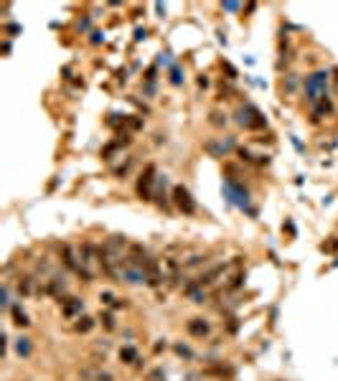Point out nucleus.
I'll use <instances>...</instances> for the list:
<instances>
[{
  "mask_svg": "<svg viewBox=\"0 0 338 381\" xmlns=\"http://www.w3.org/2000/svg\"><path fill=\"white\" fill-rule=\"evenodd\" d=\"M173 84H181V71L173 69Z\"/></svg>",
  "mask_w": 338,
  "mask_h": 381,
  "instance_id": "nucleus-18",
  "label": "nucleus"
},
{
  "mask_svg": "<svg viewBox=\"0 0 338 381\" xmlns=\"http://www.w3.org/2000/svg\"><path fill=\"white\" fill-rule=\"evenodd\" d=\"M211 122H214V125H224L227 120H221V114H219V112H214V114H211Z\"/></svg>",
  "mask_w": 338,
  "mask_h": 381,
  "instance_id": "nucleus-14",
  "label": "nucleus"
},
{
  "mask_svg": "<svg viewBox=\"0 0 338 381\" xmlns=\"http://www.w3.org/2000/svg\"><path fill=\"white\" fill-rule=\"evenodd\" d=\"M153 180H155V165H147L145 173L137 180V196L142 201H150V188H153Z\"/></svg>",
  "mask_w": 338,
  "mask_h": 381,
  "instance_id": "nucleus-4",
  "label": "nucleus"
},
{
  "mask_svg": "<svg viewBox=\"0 0 338 381\" xmlns=\"http://www.w3.org/2000/svg\"><path fill=\"white\" fill-rule=\"evenodd\" d=\"M330 109H333V107H330V102H328V99H325V97H323V99H320V102H318V107H315V114H323V112H325V114H328V112H330Z\"/></svg>",
  "mask_w": 338,
  "mask_h": 381,
  "instance_id": "nucleus-11",
  "label": "nucleus"
},
{
  "mask_svg": "<svg viewBox=\"0 0 338 381\" xmlns=\"http://www.w3.org/2000/svg\"><path fill=\"white\" fill-rule=\"evenodd\" d=\"M61 302H64L61 313H64L66 318H74L77 313H82V300H77V297H69V300H61Z\"/></svg>",
  "mask_w": 338,
  "mask_h": 381,
  "instance_id": "nucleus-6",
  "label": "nucleus"
},
{
  "mask_svg": "<svg viewBox=\"0 0 338 381\" xmlns=\"http://www.w3.org/2000/svg\"><path fill=\"white\" fill-rule=\"evenodd\" d=\"M102 320H104V328H115V323H112V315H102Z\"/></svg>",
  "mask_w": 338,
  "mask_h": 381,
  "instance_id": "nucleus-15",
  "label": "nucleus"
},
{
  "mask_svg": "<svg viewBox=\"0 0 338 381\" xmlns=\"http://www.w3.org/2000/svg\"><path fill=\"white\" fill-rule=\"evenodd\" d=\"M186 330H189L191 335H196V338H204V335L209 333V323H206L204 318H194V320H189Z\"/></svg>",
  "mask_w": 338,
  "mask_h": 381,
  "instance_id": "nucleus-5",
  "label": "nucleus"
},
{
  "mask_svg": "<svg viewBox=\"0 0 338 381\" xmlns=\"http://www.w3.org/2000/svg\"><path fill=\"white\" fill-rule=\"evenodd\" d=\"M325 87H328V71H315L305 79V97L308 102H320L325 97Z\"/></svg>",
  "mask_w": 338,
  "mask_h": 381,
  "instance_id": "nucleus-1",
  "label": "nucleus"
},
{
  "mask_svg": "<svg viewBox=\"0 0 338 381\" xmlns=\"http://www.w3.org/2000/svg\"><path fill=\"white\" fill-rule=\"evenodd\" d=\"M173 201H176V206H178L183 214H194V211H196V204H194V199H191V194H189V188H183V185H176V188H173Z\"/></svg>",
  "mask_w": 338,
  "mask_h": 381,
  "instance_id": "nucleus-3",
  "label": "nucleus"
},
{
  "mask_svg": "<svg viewBox=\"0 0 338 381\" xmlns=\"http://www.w3.org/2000/svg\"><path fill=\"white\" fill-rule=\"evenodd\" d=\"M120 358H122L125 363H135V361H137V351H135L132 346H125V348H120Z\"/></svg>",
  "mask_w": 338,
  "mask_h": 381,
  "instance_id": "nucleus-7",
  "label": "nucleus"
},
{
  "mask_svg": "<svg viewBox=\"0 0 338 381\" xmlns=\"http://www.w3.org/2000/svg\"><path fill=\"white\" fill-rule=\"evenodd\" d=\"M112 300H115V297H112V295H109V292H104V295H102V302H107V305H109V302H112Z\"/></svg>",
  "mask_w": 338,
  "mask_h": 381,
  "instance_id": "nucleus-19",
  "label": "nucleus"
},
{
  "mask_svg": "<svg viewBox=\"0 0 338 381\" xmlns=\"http://www.w3.org/2000/svg\"><path fill=\"white\" fill-rule=\"evenodd\" d=\"M239 158H242V160H252V155H249L244 147H239Z\"/></svg>",
  "mask_w": 338,
  "mask_h": 381,
  "instance_id": "nucleus-16",
  "label": "nucleus"
},
{
  "mask_svg": "<svg viewBox=\"0 0 338 381\" xmlns=\"http://www.w3.org/2000/svg\"><path fill=\"white\" fill-rule=\"evenodd\" d=\"M320 249H323V252H335V249H338V242H335V239H330V242H325Z\"/></svg>",
  "mask_w": 338,
  "mask_h": 381,
  "instance_id": "nucleus-12",
  "label": "nucleus"
},
{
  "mask_svg": "<svg viewBox=\"0 0 338 381\" xmlns=\"http://www.w3.org/2000/svg\"><path fill=\"white\" fill-rule=\"evenodd\" d=\"M237 122L242 125V127H247V130H262L267 125V120L262 117V112L257 109V107H252V104H244L239 112H237Z\"/></svg>",
  "mask_w": 338,
  "mask_h": 381,
  "instance_id": "nucleus-2",
  "label": "nucleus"
},
{
  "mask_svg": "<svg viewBox=\"0 0 338 381\" xmlns=\"http://www.w3.org/2000/svg\"><path fill=\"white\" fill-rule=\"evenodd\" d=\"M94 328V320L92 318H79V323H77V330L79 333H89Z\"/></svg>",
  "mask_w": 338,
  "mask_h": 381,
  "instance_id": "nucleus-9",
  "label": "nucleus"
},
{
  "mask_svg": "<svg viewBox=\"0 0 338 381\" xmlns=\"http://www.w3.org/2000/svg\"><path fill=\"white\" fill-rule=\"evenodd\" d=\"M224 8H227V11H237L239 6H237V3H224Z\"/></svg>",
  "mask_w": 338,
  "mask_h": 381,
  "instance_id": "nucleus-20",
  "label": "nucleus"
},
{
  "mask_svg": "<svg viewBox=\"0 0 338 381\" xmlns=\"http://www.w3.org/2000/svg\"><path fill=\"white\" fill-rule=\"evenodd\" d=\"M6 31H8V33H18V31H21V26H16V23H11V26H6Z\"/></svg>",
  "mask_w": 338,
  "mask_h": 381,
  "instance_id": "nucleus-17",
  "label": "nucleus"
},
{
  "mask_svg": "<svg viewBox=\"0 0 338 381\" xmlns=\"http://www.w3.org/2000/svg\"><path fill=\"white\" fill-rule=\"evenodd\" d=\"M16 348H18V353H21V356H28V353H31V343H28V338H21Z\"/></svg>",
  "mask_w": 338,
  "mask_h": 381,
  "instance_id": "nucleus-10",
  "label": "nucleus"
},
{
  "mask_svg": "<svg viewBox=\"0 0 338 381\" xmlns=\"http://www.w3.org/2000/svg\"><path fill=\"white\" fill-rule=\"evenodd\" d=\"M150 381H165L163 371H153V373H150Z\"/></svg>",
  "mask_w": 338,
  "mask_h": 381,
  "instance_id": "nucleus-13",
  "label": "nucleus"
},
{
  "mask_svg": "<svg viewBox=\"0 0 338 381\" xmlns=\"http://www.w3.org/2000/svg\"><path fill=\"white\" fill-rule=\"evenodd\" d=\"M13 323H16V325H21V328H26V325H28V318H26V313H23L21 308H13Z\"/></svg>",
  "mask_w": 338,
  "mask_h": 381,
  "instance_id": "nucleus-8",
  "label": "nucleus"
}]
</instances>
